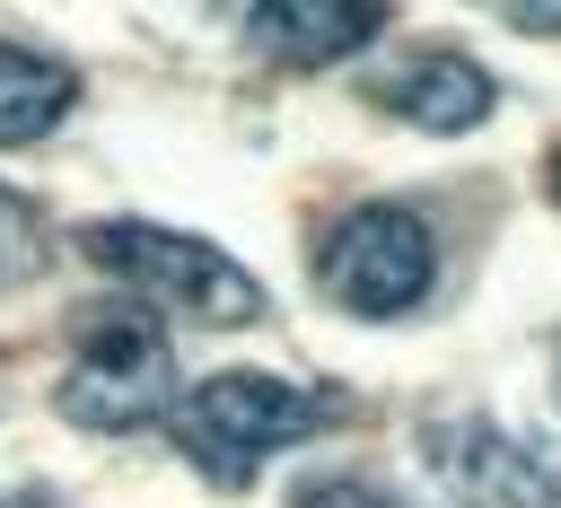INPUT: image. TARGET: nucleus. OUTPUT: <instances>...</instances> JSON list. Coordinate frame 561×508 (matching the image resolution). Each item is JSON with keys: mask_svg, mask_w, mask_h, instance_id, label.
Here are the masks:
<instances>
[{"mask_svg": "<svg viewBox=\"0 0 561 508\" xmlns=\"http://www.w3.org/2000/svg\"><path fill=\"white\" fill-rule=\"evenodd\" d=\"M333 412H342V394H307V385H289V377H263V368H219V377H202V385L175 403L167 429H175V455H184L202 482L245 490L272 455L307 447Z\"/></svg>", "mask_w": 561, "mask_h": 508, "instance_id": "nucleus-1", "label": "nucleus"}, {"mask_svg": "<svg viewBox=\"0 0 561 508\" xmlns=\"http://www.w3.org/2000/svg\"><path fill=\"white\" fill-rule=\"evenodd\" d=\"M167 385H175V359H167V333L140 298H105L88 324H79V350L53 385L61 420L114 438V429H140L167 412Z\"/></svg>", "mask_w": 561, "mask_h": 508, "instance_id": "nucleus-2", "label": "nucleus"}, {"mask_svg": "<svg viewBox=\"0 0 561 508\" xmlns=\"http://www.w3.org/2000/svg\"><path fill=\"white\" fill-rule=\"evenodd\" d=\"M79 245L114 280H131V298H158V307H175L193 324H254L263 315V280L237 254H219L202 236H175L158 219H96Z\"/></svg>", "mask_w": 561, "mask_h": 508, "instance_id": "nucleus-3", "label": "nucleus"}, {"mask_svg": "<svg viewBox=\"0 0 561 508\" xmlns=\"http://www.w3.org/2000/svg\"><path fill=\"white\" fill-rule=\"evenodd\" d=\"M316 272H324V298H333V307L386 324V315H412V307L430 298V280H438V236H430L421 210H403V201H368V210L333 219Z\"/></svg>", "mask_w": 561, "mask_h": 508, "instance_id": "nucleus-4", "label": "nucleus"}, {"mask_svg": "<svg viewBox=\"0 0 561 508\" xmlns=\"http://www.w3.org/2000/svg\"><path fill=\"white\" fill-rule=\"evenodd\" d=\"M421 455H430V473L456 508H561V455L508 438L482 412H430Z\"/></svg>", "mask_w": 561, "mask_h": 508, "instance_id": "nucleus-5", "label": "nucleus"}, {"mask_svg": "<svg viewBox=\"0 0 561 508\" xmlns=\"http://www.w3.org/2000/svg\"><path fill=\"white\" fill-rule=\"evenodd\" d=\"M386 18L394 9H377V0H263V9H245V35H254V53H272L289 70H324L359 44H377Z\"/></svg>", "mask_w": 561, "mask_h": 508, "instance_id": "nucleus-6", "label": "nucleus"}, {"mask_svg": "<svg viewBox=\"0 0 561 508\" xmlns=\"http://www.w3.org/2000/svg\"><path fill=\"white\" fill-rule=\"evenodd\" d=\"M377 105L403 114V123H421V131H473V123H491L500 88H491V70L465 61V53H421V61H403L394 79H377Z\"/></svg>", "mask_w": 561, "mask_h": 508, "instance_id": "nucleus-7", "label": "nucleus"}, {"mask_svg": "<svg viewBox=\"0 0 561 508\" xmlns=\"http://www.w3.org/2000/svg\"><path fill=\"white\" fill-rule=\"evenodd\" d=\"M70 96H79V79H70L53 53H35V44H0V149L44 140V131L70 114Z\"/></svg>", "mask_w": 561, "mask_h": 508, "instance_id": "nucleus-8", "label": "nucleus"}, {"mask_svg": "<svg viewBox=\"0 0 561 508\" xmlns=\"http://www.w3.org/2000/svg\"><path fill=\"white\" fill-rule=\"evenodd\" d=\"M44 263H53V228H44V210H35L26 193L0 184V289H26Z\"/></svg>", "mask_w": 561, "mask_h": 508, "instance_id": "nucleus-9", "label": "nucleus"}, {"mask_svg": "<svg viewBox=\"0 0 561 508\" xmlns=\"http://www.w3.org/2000/svg\"><path fill=\"white\" fill-rule=\"evenodd\" d=\"M289 508H403V499H386V490L359 482V473H316V482L289 490Z\"/></svg>", "mask_w": 561, "mask_h": 508, "instance_id": "nucleus-10", "label": "nucleus"}]
</instances>
